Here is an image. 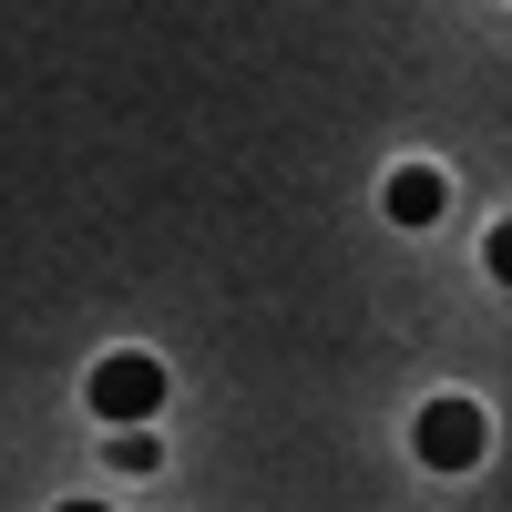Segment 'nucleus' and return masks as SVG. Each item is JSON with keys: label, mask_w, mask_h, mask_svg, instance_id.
<instances>
[{"label": "nucleus", "mask_w": 512, "mask_h": 512, "mask_svg": "<svg viewBox=\"0 0 512 512\" xmlns=\"http://www.w3.org/2000/svg\"><path fill=\"white\" fill-rule=\"evenodd\" d=\"M82 400H93V420H154L164 410V359H144V349H113L93 379H82Z\"/></svg>", "instance_id": "obj_1"}, {"label": "nucleus", "mask_w": 512, "mask_h": 512, "mask_svg": "<svg viewBox=\"0 0 512 512\" xmlns=\"http://www.w3.org/2000/svg\"><path fill=\"white\" fill-rule=\"evenodd\" d=\"M410 441H420V461H431V472H472V461L492 451V420L472 410V400H431L410 420Z\"/></svg>", "instance_id": "obj_2"}, {"label": "nucleus", "mask_w": 512, "mask_h": 512, "mask_svg": "<svg viewBox=\"0 0 512 512\" xmlns=\"http://www.w3.org/2000/svg\"><path fill=\"white\" fill-rule=\"evenodd\" d=\"M379 205H390V226H431L441 205H451V185L431 175V164H400V175L379 185Z\"/></svg>", "instance_id": "obj_3"}, {"label": "nucleus", "mask_w": 512, "mask_h": 512, "mask_svg": "<svg viewBox=\"0 0 512 512\" xmlns=\"http://www.w3.org/2000/svg\"><path fill=\"white\" fill-rule=\"evenodd\" d=\"M482 267H492V277H502V287H512V216H502V226H492V236H482Z\"/></svg>", "instance_id": "obj_4"}]
</instances>
